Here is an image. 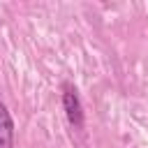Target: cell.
<instances>
[{"instance_id": "cell-2", "label": "cell", "mask_w": 148, "mask_h": 148, "mask_svg": "<svg viewBox=\"0 0 148 148\" xmlns=\"http://www.w3.org/2000/svg\"><path fill=\"white\" fill-rule=\"evenodd\" d=\"M0 148H14V123L2 102H0Z\"/></svg>"}, {"instance_id": "cell-1", "label": "cell", "mask_w": 148, "mask_h": 148, "mask_svg": "<svg viewBox=\"0 0 148 148\" xmlns=\"http://www.w3.org/2000/svg\"><path fill=\"white\" fill-rule=\"evenodd\" d=\"M62 104H65V113L69 118V123L74 127L83 125V109H81V99L76 95V88L65 83V92H62Z\"/></svg>"}]
</instances>
